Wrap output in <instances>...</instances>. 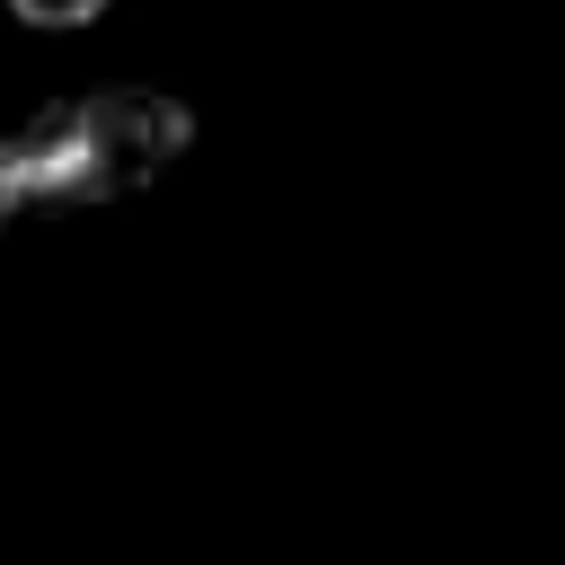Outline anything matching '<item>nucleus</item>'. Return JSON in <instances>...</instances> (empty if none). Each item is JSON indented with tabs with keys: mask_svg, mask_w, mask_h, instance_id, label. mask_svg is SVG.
I'll list each match as a JSON object with an SVG mask.
<instances>
[{
	"mask_svg": "<svg viewBox=\"0 0 565 565\" xmlns=\"http://www.w3.org/2000/svg\"><path fill=\"white\" fill-rule=\"evenodd\" d=\"M185 150H194L185 97H168V88H79V97L35 106L9 132V194H18V221L26 212H44V221L106 212V203L150 194Z\"/></svg>",
	"mask_w": 565,
	"mask_h": 565,
	"instance_id": "nucleus-1",
	"label": "nucleus"
},
{
	"mask_svg": "<svg viewBox=\"0 0 565 565\" xmlns=\"http://www.w3.org/2000/svg\"><path fill=\"white\" fill-rule=\"evenodd\" d=\"M115 0H9L18 26H44V35H71V26H97Z\"/></svg>",
	"mask_w": 565,
	"mask_h": 565,
	"instance_id": "nucleus-2",
	"label": "nucleus"
},
{
	"mask_svg": "<svg viewBox=\"0 0 565 565\" xmlns=\"http://www.w3.org/2000/svg\"><path fill=\"white\" fill-rule=\"evenodd\" d=\"M18 221V194H9V132H0V230Z\"/></svg>",
	"mask_w": 565,
	"mask_h": 565,
	"instance_id": "nucleus-3",
	"label": "nucleus"
}]
</instances>
